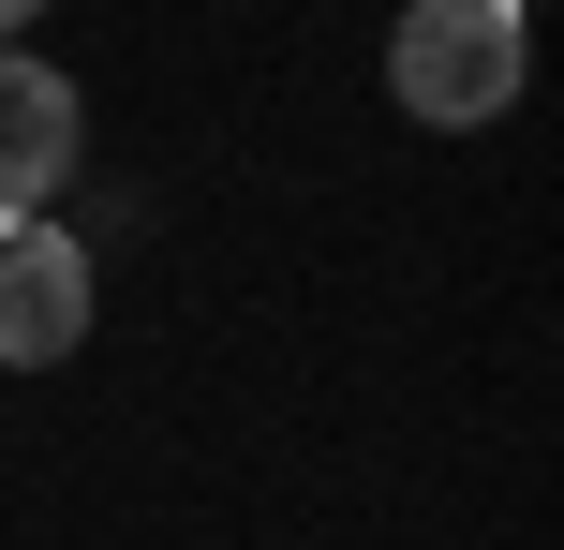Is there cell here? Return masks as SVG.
I'll return each mask as SVG.
<instances>
[{
    "label": "cell",
    "instance_id": "obj_1",
    "mask_svg": "<svg viewBox=\"0 0 564 550\" xmlns=\"http://www.w3.org/2000/svg\"><path fill=\"white\" fill-rule=\"evenodd\" d=\"M535 89V15L520 0H401L387 30V105L416 134H490Z\"/></svg>",
    "mask_w": 564,
    "mask_h": 550
},
{
    "label": "cell",
    "instance_id": "obj_2",
    "mask_svg": "<svg viewBox=\"0 0 564 550\" xmlns=\"http://www.w3.org/2000/svg\"><path fill=\"white\" fill-rule=\"evenodd\" d=\"M89 313H105V254H89V224H59V208L0 224V373H59V357H89Z\"/></svg>",
    "mask_w": 564,
    "mask_h": 550
},
{
    "label": "cell",
    "instance_id": "obj_3",
    "mask_svg": "<svg viewBox=\"0 0 564 550\" xmlns=\"http://www.w3.org/2000/svg\"><path fill=\"white\" fill-rule=\"evenodd\" d=\"M75 164H89V89L59 75L45 45H0V224L59 208Z\"/></svg>",
    "mask_w": 564,
    "mask_h": 550
},
{
    "label": "cell",
    "instance_id": "obj_4",
    "mask_svg": "<svg viewBox=\"0 0 564 550\" xmlns=\"http://www.w3.org/2000/svg\"><path fill=\"white\" fill-rule=\"evenodd\" d=\"M30 15H45V0H0V45H30Z\"/></svg>",
    "mask_w": 564,
    "mask_h": 550
},
{
    "label": "cell",
    "instance_id": "obj_5",
    "mask_svg": "<svg viewBox=\"0 0 564 550\" xmlns=\"http://www.w3.org/2000/svg\"><path fill=\"white\" fill-rule=\"evenodd\" d=\"M520 15H535V0H520Z\"/></svg>",
    "mask_w": 564,
    "mask_h": 550
}]
</instances>
